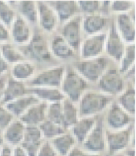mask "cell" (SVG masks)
Returning a JSON list of instances; mask_svg holds the SVG:
<instances>
[{
    "mask_svg": "<svg viewBox=\"0 0 136 156\" xmlns=\"http://www.w3.org/2000/svg\"><path fill=\"white\" fill-rule=\"evenodd\" d=\"M27 53L38 61H48L50 60V50L46 41L40 35L33 37L27 46Z\"/></svg>",
    "mask_w": 136,
    "mask_h": 156,
    "instance_id": "obj_14",
    "label": "cell"
},
{
    "mask_svg": "<svg viewBox=\"0 0 136 156\" xmlns=\"http://www.w3.org/2000/svg\"><path fill=\"white\" fill-rule=\"evenodd\" d=\"M35 73V66L31 62L23 61L14 64L11 69L12 77L13 79L25 82L33 77Z\"/></svg>",
    "mask_w": 136,
    "mask_h": 156,
    "instance_id": "obj_28",
    "label": "cell"
},
{
    "mask_svg": "<svg viewBox=\"0 0 136 156\" xmlns=\"http://www.w3.org/2000/svg\"><path fill=\"white\" fill-rule=\"evenodd\" d=\"M81 147L93 154H101L106 151V139L104 119H97L92 130L81 144Z\"/></svg>",
    "mask_w": 136,
    "mask_h": 156,
    "instance_id": "obj_5",
    "label": "cell"
},
{
    "mask_svg": "<svg viewBox=\"0 0 136 156\" xmlns=\"http://www.w3.org/2000/svg\"><path fill=\"white\" fill-rule=\"evenodd\" d=\"M68 156H103L101 154H93V153L87 151L83 149L81 147L75 146V147L69 152Z\"/></svg>",
    "mask_w": 136,
    "mask_h": 156,
    "instance_id": "obj_40",
    "label": "cell"
},
{
    "mask_svg": "<svg viewBox=\"0 0 136 156\" xmlns=\"http://www.w3.org/2000/svg\"><path fill=\"white\" fill-rule=\"evenodd\" d=\"M29 94L28 88L23 82H20L13 77L7 79L4 95L2 104H5Z\"/></svg>",
    "mask_w": 136,
    "mask_h": 156,
    "instance_id": "obj_22",
    "label": "cell"
},
{
    "mask_svg": "<svg viewBox=\"0 0 136 156\" xmlns=\"http://www.w3.org/2000/svg\"><path fill=\"white\" fill-rule=\"evenodd\" d=\"M14 11L9 2L0 0V21L6 27H11L16 19Z\"/></svg>",
    "mask_w": 136,
    "mask_h": 156,
    "instance_id": "obj_35",
    "label": "cell"
},
{
    "mask_svg": "<svg viewBox=\"0 0 136 156\" xmlns=\"http://www.w3.org/2000/svg\"><path fill=\"white\" fill-rule=\"evenodd\" d=\"M46 119L55 124L61 126L63 128V118L61 102H56L48 104L46 111Z\"/></svg>",
    "mask_w": 136,
    "mask_h": 156,
    "instance_id": "obj_34",
    "label": "cell"
},
{
    "mask_svg": "<svg viewBox=\"0 0 136 156\" xmlns=\"http://www.w3.org/2000/svg\"><path fill=\"white\" fill-rule=\"evenodd\" d=\"M108 64L106 58L99 56L76 62L75 64V70L88 82L97 83L107 70Z\"/></svg>",
    "mask_w": 136,
    "mask_h": 156,
    "instance_id": "obj_4",
    "label": "cell"
},
{
    "mask_svg": "<svg viewBox=\"0 0 136 156\" xmlns=\"http://www.w3.org/2000/svg\"><path fill=\"white\" fill-rule=\"evenodd\" d=\"M116 31L124 42L134 44L135 39V23L128 14H120L117 16Z\"/></svg>",
    "mask_w": 136,
    "mask_h": 156,
    "instance_id": "obj_18",
    "label": "cell"
},
{
    "mask_svg": "<svg viewBox=\"0 0 136 156\" xmlns=\"http://www.w3.org/2000/svg\"><path fill=\"white\" fill-rule=\"evenodd\" d=\"M63 67H55L42 71L30 80L29 87L60 88L65 74Z\"/></svg>",
    "mask_w": 136,
    "mask_h": 156,
    "instance_id": "obj_8",
    "label": "cell"
},
{
    "mask_svg": "<svg viewBox=\"0 0 136 156\" xmlns=\"http://www.w3.org/2000/svg\"><path fill=\"white\" fill-rule=\"evenodd\" d=\"M105 50L108 56L114 61L120 62L125 51L124 41L118 34L115 25H112L110 29L105 40Z\"/></svg>",
    "mask_w": 136,
    "mask_h": 156,
    "instance_id": "obj_12",
    "label": "cell"
},
{
    "mask_svg": "<svg viewBox=\"0 0 136 156\" xmlns=\"http://www.w3.org/2000/svg\"><path fill=\"white\" fill-rule=\"evenodd\" d=\"M0 52L8 64H16L25 61V56L23 54L10 43L0 44Z\"/></svg>",
    "mask_w": 136,
    "mask_h": 156,
    "instance_id": "obj_31",
    "label": "cell"
},
{
    "mask_svg": "<svg viewBox=\"0 0 136 156\" xmlns=\"http://www.w3.org/2000/svg\"><path fill=\"white\" fill-rule=\"evenodd\" d=\"M8 69V64L5 61L1 52H0V77L4 76Z\"/></svg>",
    "mask_w": 136,
    "mask_h": 156,
    "instance_id": "obj_42",
    "label": "cell"
},
{
    "mask_svg": "<svg viewBox=\"0 0 136 156\" xmlns=\"http://www.w3.org/2000/svg\"><path fill=\"white\" fill-rule=\"evenodd\" d=\"M38 127L40 128L44 139L47 140H51L67 131L61 126L57 124L48 119L44 120Z\"/></svg>",
    "mask_w": 136,
    "mask_h": 156,
    "instance_id": "obj_32",
    "label": "cell"
},
{
    "mask_svg": "<svg viewBox=\"0 0 136 156\" xmlns=\"http://www.w3.org/2000/svg\"><path fill=\"white\" fill-rule=\"evenodd\" d=\"M25 128V125L19 119L15 118L4 130V143L12 147L20 145L23 139Z\"/></svg>",
    "mask_w": 136,
    "mask_h": 156,
    "instance_id": "obj_16",
    "label": "cell"
},
{
    "mask_svg": "<svg viewBox=\"0 0 136 156\" xmlns=\"http://www.w3.org/2000/svg\"><path fill=\"white\" fill-rule=\"evenodd\" d=\"M106 111L104 122L108 130H123L134 124V117L123 110L116 102L113 101Z\"/></svg>",
    "mask_w": 136,
    "mask_h": 156,
    "instance_id": "obj_6",
    "label": "cell"
},
{
    "mask_svg": "<svg viewBox=\"0 0 136 156\" xmlns=\"http://www.w3.org/2000/svg\"><path fill=\"white\" fill-rule=\"evenodd\" d=\"M112 10L116 13L126 14L128 11L131 10L134 6V3L127 0H116L113 1L110 4Z\"/></svg>",
    "mask_w": 136,
    "mask_h": 156,
    "instance_id": "obj_37",
    "label": "cell"
},
{
    "mask_svg": "<svg viewBox=\"0 0 136 156\" xmlns=\"http://www.w3.org/2000/svg\"><path fill=\"white\" fill-rule=\"evenodd\" d=\"M82 19L74 16L65 23L62 29V37L74 50H78L81 44Z\"/></svg>",
    "mask_w": 136,
    "mask_h": 156,
    "instance_id": "obj_10",
    "label": "cell"
},
{
    "mask_svg": "<svg viewBox=\"0 0 136 156\" xmlns=\"http://www.w3.org/2000/svg\"><path fill=\"white\" fill-rule=\"evenodd\" d=\"M29 93L34 95L40 102L47 104L61 102L65 98L60 88L46 87H29Z\"/></svg>",
    "mask_w": 136,
    "mask_h": 156,
    "instance_id": "obj_21",
    "label": "cell"
},
{
    "mask_svg": "<svg viewBox=\"0 0 136 156\" xmlns=\"http://www.w3.org/2000/svg\"><path fill=\"white\" fill-rule=\"evenodd\" d=\"M108 20L102 15L92 14L86 16L82 21L84 32L90 35L100 34L107 25Z\"/></svg>",
    "mask_w": 136,
    "mask_h": 156,
    "instance_id": "obj_26",
    "label": "cell"
},
{
    "mask_svg": "<svg viewBox=\"0 0 136 156\" xmlns=\"http://www.w3.org/2000/svg\"><path fill=\"white\" fill-rule=\"evenodd\" d=\"M13 156H28L27 152L20 145L13 147Z\"/></svg>",
    "mask_w": 136,
    "mask_h": 156,
    "instance_id": "obj_44",
    "label": "cell"
},
{
    "mask_svg": "<svg viewBox=\"0 0 136 156\" xmlns=\"http://www.w3.org/2000/svg\"><path fill=\"white\" fill-rule=\"evenodd\" d=\"M9 39V32L6 27L0 23V44L6 43Z\"/></svg>",
    "mask_w": 136,
    "mask_h": 156,
    "instance_id": "obj_41",
    "label": "cell"
},
{
    "mask_svg": "<svg viewBox=\"0 0 136 156\" xmlns=\"http://www.w3.org/2000/svg\"><path fill=\"white\" fill-rule=\"evenodd\" d=\"M123 154L125 156H135V151L134 147H128L125 151H123Z\"/></svg>",
    "mask_w": 136,
    "mask_h": 156,
    "instance_id": "obj_46",
    "label": "cell"
},
{
    "mask_svg": "<svg viewBox=\"0 0 136 156\" xmlns=\"http://www.w3.org/2000/svg\"><path fill=\"white\" fill-rule=\"evenodd\" d=\"M77 3L80 10L85 13L91 14L99 10L102 2L96 0H81Z\"/></svg>",
    "mask_w": 136,
    "mask_h": 156,
    "instance_id": "obj_36",
    "label": "cell"
},
{
    "mask_svg": "<svg viewBox=\"0 0 136 156\" xmlns=\"http://www.w3.org/2000/svg\"><path fill=\"white\" fill-rule=\"evenodd\" d=\"M40 102L38 98H36L34 95L29 93L25 96L3 105L9 112L13 114L15 118H19L23 114L27 112V109Z\"/></svg>",
    "mask_w": 136,
    "mask_h": 156,
    "instance_id": "obj_17",
    "label": "cell"
},
{
    "mask_svg": "<svg viewBox=\"0 0 136 156\" xmlns=\"http://www.w3.org/2000/svg\"><path fill=\"white\" fill-rule=\"evenodd\" d=\"M36 156H59L50 140H44Z\"/></svg>",
    "mask_w": 136,
    "mask_h": 156,
    "instance_id": "obj_39",
    "label": "cell"
},
{
    "mask_svg": "<svg viewBox=\"0 0 136 156\" xmlns=\"http://www.w3.org/2000/svg\"><path fill=\"white\" fill-rule=\"evenodd\" d=\"M97 83L99 91L112 97H118L125 90L123 77L116 69L105 71Z\"/></svg>",
    "mask_w": 136,
    "mask_h": 156,
    "instance_id": "obj_7",
    "label": "cell"
},
{
    "mask_svg": "<svg viewBox=\"0 0 136 156\" xmlns=\"http://www.w3.org/2000/svg\"><path fill=\"white\" fill-rule=\"evenodd\" d=\"M54 8L59 20L64 23L74 17L75 14L80 11L77 2L71 0L56 1Z\"/></svg>",
    "mask_w": 136,
    "mask_h": 156,
    "instance_id": "obj_24",
    "label": "cell"
},
{
    "mask_svg": "<svg viewBox=\"0 0 136 156\" xmlns=\"http://www.w3.org/2000/svg\"><path fill=\"white\" fill-rule=\"evenodd\" d=\"M7 78L4 76L0 77V103H2L4 95L6 85Z\"/></svg>",
    "mask_w": 136,
    "mask_h": 156,
    "instance_id": "obj_43",
    "label": "cell"
},
{
    "mask_svg": "<svg viewBox=\"0 0 136 156\" xmlns=\"http://www.w3.org/2000/svg\"><path fill=\"white\" fill-rule=\"evenodd\" d=\"M11 36L19 45L28 44L31 40V30L26 20L21 16H17L11 25Z\"/></svg>",
    "mask_w": 136,
    "mask_h": 156,
    "instance_id": "obj_20",
    "label": "cell"
},
{
    "mask_svg": "<svg viewBox=\"0 0 136 156\" xmlns=\"http://www.w3.org/2000/svg\"><path fill=\"white\" fill-rule=\"evenodd\" d=\"M106 34L104 33L91 35L81 44L80 55L84 59L100 56L105 49Z\"/></svg>",
    "mask_w": 136,
    "mask_h": 156,
    "instance_id": "obj_9",
    "label": "cell"
},
{
    "mask_svg": "<svg viewBox=\"0 0 136 156\" xmlns=\"http://www.w3.org/2000/svg\"><path fill=\"white\" fill-rule=\"evenodd\" d=\"M88 88L89 82L75 69L65 72L60 90L66 98L78 103Z\"/></svg>",
    "mask_w": 136,
    "mask_h": 156,
    "instance_id": "obj_2",
    "label": "cell"
},
{
    "mask_svg": "<svg viewBox=\"0 0 136 156\" xmlns=\"http://www.w3.org/2000/svg\"><path fill=\"white\" fill-rule=\"evenodd\" d=\"M47 107V103L40 102L31 106L18 119H19L25 126H39L46 119Z\"/></svg>",
    "mask_w": 136,
    "mask_h": 156,
    "instance_id": "obj_13",
    "label": "cell"
},
{
    "mask_svg": "<svg viewBox=\"0 0 136 156\" xmlns=\"http://www.w3.org/2000/svg\"><path fill=\"white\" fill-rule=\"evenodd\" d=\"M134 130V124L123 130H105L106 150L109 156L123 152L135 142Z\"/></svg>",
    "mask_w": 136,
    "mask_h": 156,
    "instance_id": "obj_3",
    "label": "cell"
},
{
    "mask_svg": "<svg viewBox=\"0 0 136 156\" xmlns=\"http://www.w3.org/2000/svg\"><path fill=\"white\" fill-rule=\"evenodd\" d=\"M38 20L41 27L47 32H51L57 28L59 23L58 16L54 10L43 2H38Z\"/></svg>",
    "mask_w": 136,
    "mask_h": 156,
    "instance_id": "obj_15",
    "label": "cell"
},
{
    "mask_svg": "<svg viewBox=\"0 0 136 156\" xmlns=\"http://www.w3.org/2000/svg\"><path fill=\"white\" fill-rule=\"evenodd\" d=\"M19 10L27 22L31 24H35L38 22V6L37 2L31 0H25L19 2Z\"/></svg>",
    "mask_w": 136,
    "mask_h": 156,
    "instance_id": "obj_30",
    "label": "cell"
},
{
    "mask_svg": "<svg viewBox=\"0 0 136 156\" xmlns=\"http://www.w3.org/2000/svg\"><path fill=\"white\" fill-rule=\"evenodd\" d=\"M14 119L13 114L8 112L4 105L0 103V128L4 130Z\"/></svg>",
    "mask_w": 136,
    "mask_h": 156,
    "instance_id": "obj_38",
    "label": "cell"
},
{
    "mask_svg": "<svg viewBox=\"0 0 136 156\" xmlns=\"http://www.w3.org/2000/svg\"><path fill=\"white\" fill-rule=\"evenodd\" d=\"M4 144V130L0 128V145H3Z\"/></svg>",
    "mask_w": 136,
    "mask_h": 156,
    "instance_id": "obj_47",
    "label": "cell"
},
{
    "mask_svg": "<svg viewBox=\"0 0 136 156\" xmlns=\"http://www.w3.org/2000/svg\"><path fill=\"white\" fill-rule=\"evenodd\" d=\"M63 126L68 130L80 118V113L76 103L65 98L61 101Z\"/></svg>",
    "mask_w": 136,
    "mask_h": 156,
    "instance_id": "obj_25",
    "label": "cell"
},
{
    "mask_svg": "<svg viewBox=\"0 0 136 156\" xmlns=\"http://www.w3.org/2000/svg\"><path fill=\"white\" fill-rule=\"evenodd\" d=\"M0 156H13V147L7 145H3Z\"/></svg>",
    "mask_w": 136,
    "mask_h": 156,
    "instance_id": "obj_45",
    "label": "cell"
},
{
    "mask_svg": "<svg viewBox=\"0 0 136 156\" xmlns=\"http://www.w3.org/2000/svg\"><path fill=\"white\" fill-rule=\"evenodd\" d=\"M2 145H0V153H1V150H2Z\"/></svg>",
    "mask_w": 136,
    "mask_h": 156,
    "instance_id": "obj_49",
    "label": "cell"
},
{
    "mask_svg": "<svg viewBox=\"0 0 136 156\" xmlns=\"http://www.w3.org/2000/svg\"><path fill=\"white\" fill-rule=\"evenodd\" d=\"M44 140L38 126H26L23 139L20 145L25 149L28 156H36Z\"/></svg>",
    "mask_w": 136,
    "mask_h": 156,
    "instance_id": "obj_11",
    "label": "cell"
},
{
    "mask_svg": "<svg viewBox=\"0 0 136 156\" xmlns=\"http://www.w3.org/2000/svg\"><path fill=\"white\" fill-rule=\"evenodd\" d=\"M97 117H80L68 131L73 135L78 144L81 145L95 126Z\"/></svg>",
    "mask_w": 136,
    "mask_h": 156,
    "instance_id": "obj_19",
    "label": "cell"
},
{
    "mask_svg": "<svg viewBox=\"0 0 136 156\" xmlns=\"http://www.w3.org/2000/svg\"><path fill=\"white\" fill-rule=\"evenodd\" d=\"M135 46L134 44H129L127 47L125 48V51L123 55L120 62V73H126L129 69L135 65Z\"/></svg>",
    "mask_w": 136,
    "mask_h": 156,
    "instance_id": "obj_33",
    "label": "cell"
},
{
    "mask_svg": "<svg viewBox=\"0 0 136 156\" xmlns=\"http://www.w3.org/2000/svg\"><path fill=\"white\" fill-rule=\"evenodd\" d=\"M67 131L50 140L59 156H68L69 152L77 146L76 140Z\"/></svg>",
    "mask_w": 136,
    "mask_h": 156,
    "instance_id": "obj_23",
    "label": "cell"
},
{
    "mask_svg": "<svg viewBox=\"0 0 136 156\" xmlns=\"http://www.w3.org/2000/svg\"><path fill=\"white\" fill-rule=\"evenodd\" d=\"M116 103L130 115L135 114V91L134 88H128L118 96Z\"/></svg>",
    "mask_w": 136,
    "mask_h": 156,
    "instance_id": "obj_29",
    "label": "cell"
},
{
    "mask_svg": "<svg viewBox=\"0 0 136 156\" xmlns=\"http://www.w3.org/2000/svg\"><path fill=\"white\" fill-rule=\"evenodd\" d=\"M50 50L57 58L66 59L74 55V50L62 36H55L51 41Z\"/></svg>",
    "mask_w": 136,
    "mask_h": 156,
    "instance_id": "obj_27",
    "label": "cell"
},
{
    "mask_svg": "<svg viewBox=\"0 0 136 156\" xmlns=\"http://www.w3.org/2000/svg\"><path fill=\"white\" fill-rule=\"evenodd\" d=\"M109 156V155H108ZM110 156H125V155H124L123 154V152L121 153H118V154H114L112 155H110Z\"/></svg>",
    "mask_w": 136,
    "mask_h": 156,
    "instance_id": "obj_48",
    "label": "cell"
},
{
    "mask_svg": "<svg viewBox=\"0 0 136 156\" xmlns=\"http://www.w3.org/2000/svg\"><path fill=\"white\" fill-rule=\"evenodd\" d=\"M114 97L99 90H87L78 102L80 117H97L112 103Z\"/></svg>",
    "mask_w": 136,
    "mask_h": 156,
    "instance_id": "obj_1",
    "label": "cell"
}]
</instances>
